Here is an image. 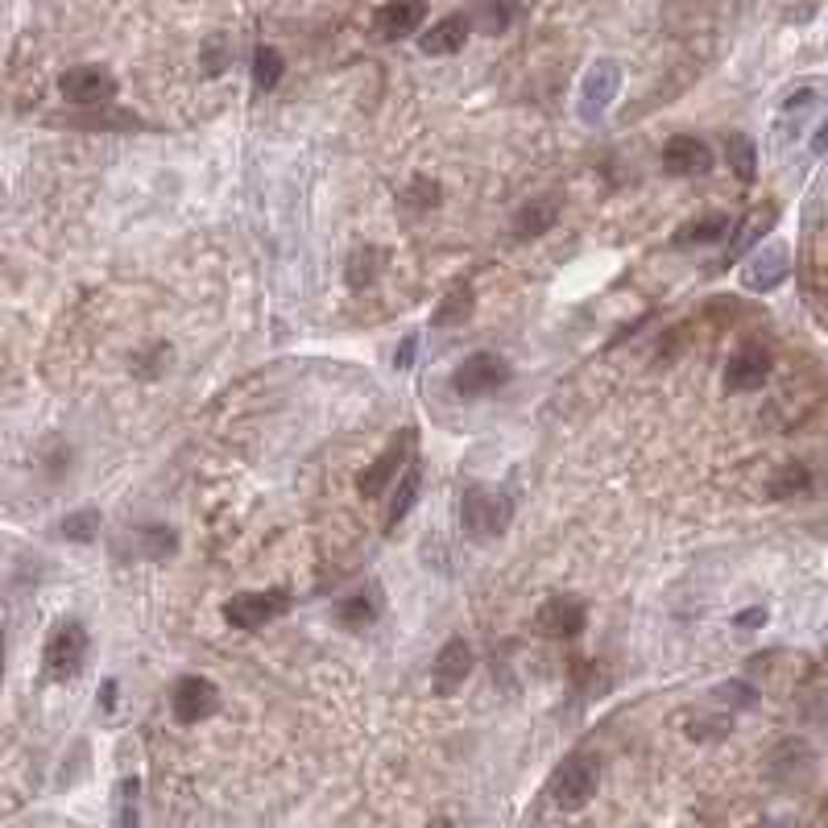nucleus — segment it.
<instances>
[{"instance_id":"nucleus-1","label":"nucleus","mask_w":828,"mask_h":828,"mask_svg":"<svg viewBox=\"0 0 828 828\" xmlns=\"http://www.w3.org/2000/svg\"><path fill=\"white\" fill-rule=\"evenodd\" d=\"M514 518V498L505 489H493V484H469L464 498H460V527L472 543H489L498 539Z\"/></svg>"},{"instance_id":"nucleus-2","label":"nucleus","mask_w":828,"mask_h":828,"mask_svg":"<svg viewBox=\"0 0 828 828\" xmlns=\"http://www.w3.org/2000/svg\"><path fill=\"white\" fill-rule=\"evenodd\" d=\"M596 787H601V763H596L593 754H572V758L551 775V799L560 804L563 812L589 808L596 796Z\"/></svg>"},{"instance_id":"nucleus-3","label":"nucleus","mask_w":828,"mask_h":828,"mask_svg":"<svg viewBox=\"0 0 828 828\" xmlns=\"http://www.w3.org/2000/svg\"><path fill=\"white\" fill-rule=\"evenodd\" d=\"M88 646H92V638H88L83 622L54 625L47 638V651H42V663H47L50 679H59V684H63V679H75V675L83 672V663H88Z\"/></svg>"},{"instance_id":"nucleus-4","label":"nucleus","mask_w":828,"mask_h":828,"mask_svg":"<svg viewBox=\"0 0 828 828\" xmlns=\"http://www.w3.org/2000/svg\"><path fill=\"white\" fill-rule=\"evenodd\" d=\"M617 92H622V63L617 59H596L589 67V75H584V83H580V104H576L580 121L596 125L610 112L613 100H617Z\"/></svg>"},{"instance_id":"nucleus-5","label":"nucleus","mask_w":828,"mask_h":828,"mask_svg":"<svg viewBox=\"0 0 828 828\" xmlns=\"http://www.w3.org/2000/svg\"><path fill=\"white\" fill-rule=\"evenodd\" d=\"M510 381V365L498 352H472L456 365L452 374V390L460 398H484V393H498L501 386Z\"/></svg>"},{"instance_id":"nucleus-6","label":"nucleus","mask_w":828,"mask_h":828,"mask_svg":"<svg viewBox=\"0 0 828 828\" xmlns=\"http://www.w3.org/2000/svg\"><path fill=\"white\" fill-rule=\"evenodd\" d=\"M59 92H63V100L67 104H75V109H100V104H112V95H116V79H112L109 67L83 63V67L63 71Z\"/></svg>"},{"instance_id":"nucleus-7","label":"nucleus","mask_w":828,"mask_h":828,"mask_svg":"<svg viewBox=\"0 0 828 828\" xmlns=\"http://www.w3.org/2000/svg\"><path fill=\"white\" fill-rule=\"evenodd\" d=\"M290 610V593L286 589H266V593H241L224 605V622L236 630H262L266 622L282 617Z\"/></svg>"},{"instance_id":"nucleus-8","label":"nucleus","mask_w":828,"mask_h":828,"mask_svg":"<svg viewBox=\"0 0 828 828\" xmlns=\"http://www.w3.org/2000/svg\"><path fill=\"white\" fill-rule=\"evenodd\" d=\"M171 713L178 725H200L219 713V688L204 675H183L171 692Z\"/></svg>"},{"instance_id":"nucleus-9","label":"nucleus","mask_w":828,"mask_h":828,"mask_svg":"<svg viewBox=\"0 0 828 828\" xmlns=\"http://www.w3.org/2000/svg\"><path fill=\"white\" fill-rule=\"evenodd\" d=\"M787 274H791V253H787V245H763V249L742 266V286H746L750 295H770V290H779L783 282H787Z\"/></svg>"},{"instance_id":"nucleus-10","label":"nucleus","mask_w":828,"mask_h":828,"mask_svg":"<svg viewBox=\"0 0 828 828\" xmlns=\"http://www.w3.org/2000/svg\"><path fill=\"white\" fill-rule=\"evenodd\" d=\"M410 452H415V427H407V431H398L393 436V443L386 448V452L377 456L369 469L360 472L357 477V489H360V498H381L386 493V484H390V477L402 464L410 460Z\"/></svg>"},{"instance_id":"nucleus-11","label":"nucleus","mask_w":828,"mask_h":828,"mask_svg":"<svg viewBox=\"0 0 828 828\" xmlns=\"http://www.w3.org/2000/svg\"><path fill=\"white\" fill-rule=\"evenodd\" d=\"M584 625H589V610L580 601H572V596H551L548 605H539V613H534V630L555 642L580 638Z\"/></svg>"},{"instance_id":"nucleus-12","label":"nucleus","mask_w":828,"mask_h":828,"mask_svg":"<svg viewBox=\"0 0 828 828\" xmlns=\"http://www.w3.org/2000/svg\"><path fill=\"white\" fill-rule=\"evenodd\" d=\"M770 369H775V360H770L766 348H758V345L737 348L734 357H729V365H725V390H734V393L763 390L766 381H770Z\"/></svg>"},{"instance_id":"nucleus-13","label":"nucleus","mask_w":828,"mask_h":828,"mask_svg":"<svg viewBox=\"0 0 828 828\" xmlns=\"http://www.w3.org/2000/svg\"><path fill=\"white\" fill-rule=\"evenodd\" d=\"M469 675H472V646L464 638H452L436 655L431 688H436V696H456V692L469 684Z\"/></svg>"},{"instance_id":"nucleus-14","label":"nucleus","mask_w":828,"mask_h":828,"mask_svg":"<svg viewBox=\"0 0 828 828\" xmlns=\"http://www.w3.org/2000/svg\"><path fill=\"white\" fill-rule=\"evenodd\" d=\"M427 21V0H386L374 13V33L381 42H398Z\"/></svg>"},{"instance_id":"nucleus-15","label":"nucleus","mask_w":828,"mask_h":828,"mask_svg":"<svg viewBox=\"0 0 828 828\" xmlns=\"http://www.w3.org/2000/svg\"><path fill=\"white\" fill-rule=\"evenodd\" d=\"M663 171L675 174V178H692V174H708L713 171V150L704 145L701 137L692 133H679L663 145Z\"/></svg>"},{"instance_id":"nucleus-16","label":"nucleus","mask_w":828,"mask_h":828,"mask_svg":"<svg viewBox=\"0 0 828 828\" xmlns=\"http://www.w3.org/2000/svg\"><path fill=\"white\" fill-rule=\"evenodd\" d=\"M560 212H563L560 191L539 195V200H527V204L518 207V216H514V236H518V241H534V236L551 233V228H555V219H560Z\"/></svg>"},{"instance_id":"nucleus-17","label":"nucleus","mask_w":828,"mask_h":828,"mask_svg":"<svg viewBox=\"0 0 828 828\" xmlns=\"http://www.w3.org/2000/svg\"><path fill=\"white\" fill-rule=\"evenodd\" d=\"M472 33V21L464 13H452L443 17V21H436L427 33H419V50L422 54H431V59H443V54H456V50H464V42H469Z\"/></svg>"},{"instance_id":"nucleus-18","label":"nucleus","mask_w":828,"mask_h":828,"mask_svg":"<svg viewBox=\"0 0 828 828\" xmlns=\"http://www.w3.org/2000/svg\"><path fill=\"white\" fill-rule=\"evenodd\" d=\"M381 605H386V596H381V584H365V589H357L352 596H345L340 605H336V617L348 625V630H365V625L377 622V613H381Z\"/></svg>"},{"instance_id":"nucleus-19","label":"nucleus","mask_w":828,"mask_h":828,"mask_svg":"<svg viewBox=\"0 0 828 828\" xmlns=\"http://www.w3.org/2000/svg\"><path fill=\"white\" fill-rule=\"evenodd\" d=\"M725 233H729V216H725V212H708V216L688 219V224L675 233V245H679V249H684V245H713V241H720Z\"/></svg>"},{"instance_id":"nucleus-20","label":"nucleus","mask_w":828,"mask_h":828,"mask_svg":"<svg viewBox=\"0 0 828 828\" xmlns=\"http://www.w3.org/2000/svg\"><path fill=\"white\" fill-rule=\"evenodd\" d=\"M775 219H779V212H775L770 204L758 207L754 216H746V224H742V228L734 233V241H729V262H737V257L750 249V245H758V241H763V236L775 228Z\"/></svg>"},{"instance_id":"nucleus-21","label":"nucleus","mask_w":828,"mask_h":828,"mask_svg":"<svg viewBox=\"0 0 828 828\" xmlns=\"http://www.w3.org/2000/svg\"><path fill=\"white\" fill-rule=\"evenodd\" d=\"M469 315H472V286L469 282H456L452 290H448V298H439V307L431 311V324L436 328H456Z\"/></svg>"},{"instance_id":"nucleus-22","label":"nucleus","mask_w":828,"mask_h":828,"mask_svg":"<svg viewBox=\"0 0 828 828\" xmlns=\"http://www.w3.org/2000/svg\"><path fill=\"white\" fill-rule=\"evenodd\" d=\"M381 266H386V249H374V245H360V249L352 253V257H348L345 282L352 286V290H365V286H374V282H377Z\"/></svg>"},{"instance_id":"nucleus-23","label":"nucleus","mask_w":828,"mask_h":828,"mask_svg":"<svg viewBox=\"0 0 828 828\" xmlns=\"http://www.w3.org/2000/svg\"><path fill=\"white\" fill-rule=\"evenodd\" d=\"M812 489V472H808V464H799V460H791V464H783L775 477H770V484H766V493L775 501H787V498H804Z\"/></svg>"},{"instance_id":"nucleus-24","label":"nucleus","mask_w":828,"mask_h":828,"mask_svg":"<svg viewBox=\"0 0 828 828\" xmlns=\"http://www.w3.org/2000/svg\"><path fill=\"white\" fill-rule=\"evenodd\" d=\"M419 489H422V469H419V460H410L407 477H402V484H398V493H393V501H390V514H386V527H390V531L410 514V510H415Z\"/></svg>"},{"instance_id":"nucleus-25","label":"nucleus","mask_w":828,"mask_h":828,"mask_svg":"<svg viewBox=\"0 0 828 828\" xmlns=\"http://www.w3.org/2000/svg\"><path fill=\"white\" fill-rule=\"evenodd\" d=\"M725 157H729V171H734L742 183H754V174H758V150H754V141L746 137V133H734V137L725 141Z\"/></svg>"},{"instance_id":"nucleus-26","label":"nucleus","mask_w":828,"mask_h":828,"mask_svg":"<svg viewBox=\"0 0 828 828\" xmlns=\"http://www.w3.org/2000/svg\"><path fill=\"white\" fill-rule=\"evenodd\" d=\"M282 75H286V59H282L274 47H257L253 50V79H257V88L262 92H274L282 83Z\"/></svg>"},{"instance_id":"nucleus-27","label":"nucleus","mask_w":828,"mask_h":828,"mask_svg":"<svg viewBox=\"0 0 828 828\" xmlns=\"http://www.w3.org/2000/svg\"><path fill=\"white\" fill-rule=\"evenodd\" d=\"M137 548L145 560H166V555H174V548H178V534H174L171 527L154 522V527H141Z\"/></svg>"},{"instance_id":"nucleus-28","label":"nucleus","mask_w":828,"mask_h":828,"mask_svg":"<svg viewBox=\"0 0 828 828\" xmlns=\"http://www.w3.org/2000/svg\"><path fill=\"white\" fill-rule=\"evenodd\" d=\"M692 742H720L729 737V713H688Z\"/></svg>"},{"instance_id":"nucleus-29","label":"nucleus","mask_w":828,"mask_h":828,"mask_svg":"<svg viewBox=\"0 0 828 828\" xmlns=\"http://www.w3.org/2000/svg\"><path fill=\"white\" fill-rule=\"evenodd\" d=\"M518 13H522V0H484V33H505L518 21Z\"/></svg>"},{"instance_id":"nucleus-30","label":"nucleus","mask_w":828,"mask_h":828,"mask_svg":"<svg viewBox=\"0 0 828 828\" xmlns=\"http://www.w3.org/2000/svg\"><path fill=\"white\" fill-rule=\"evenodd\" d=\"M59 531H63V539H71V543H92L95 531H100V514H95V510L67 514L63 522H59Z\"/></svg>"},{"instance_id":"nucleus-31","label":"nucleus","mask_w":828,"mask_h":828,"mask_svg":"<svg viewBox=\"0 0 828 828\" xmlns=\"http://www.w3.org/2000/svg\"><path fill=\"white\" fill-rule=\"evenodd\" d=\"M713 696H717L725 708H758V688L746 684V679H729V684H720Z\"/></svg>"},{"instance_id":"nucleus-32","label":"nucleus","mask_w":828,"mask_h":828,"mask_svg":"<svg viewBox=\"0 0 828 828\" xmlns=\"http://www.w3.org/2000/svg\"><path fill=\"white\" fill-rule=\"evenodd\" d=\"M71 125H79V129H133V125H137V116H129V112H116V109H109V104H100V112H92V116H75Z\"/></svg>"},{"instance_id":"nucleus-33","label":"nucleus","mask_w":828,"mask_h":828,"mask_svg":"<svg viewBox=\"0 0 828 828\" xmlns=\"http://www.w3.org/2000/svg\"><path fill=\"white\" fill-rule=\"evenodd\" d=\"M407 195H410V200H407L410 207H436L443 191H439V183H431V178H415Z\"/></svg>"},{"instance_id":"nucleus-34","label":"nucleus","mask_w":828,"mask_h":828,"mask_svg":"<svg viewBox=\"0 0 828 828\" xmlns=\"http://www.w3.org/2000/svg\"><path fill=\"white\" fill-rule=\"evenodd\" d=\"M224 63H228V54H224V38L216 33V38L204 47V71H207V75H219V71H224Z\"/></svg>"},{"instance_id":"nucleus-35","label":"nucleus","mask_w":828,"mask_h":828,"mask_svg":"<svg viewBox=\"0 0 828 828\" xmlns=\"http://www.w3.org/2000/svg\"><path fill=\"white\" fill-rule=\"evenodd\" d=\"M816 100H820L816 88H796V92L783 100V112H804V109H812Z\"/></svg>"},{"instance_id":"nucleus-36","label":"nucleus","mask_w":828,"mask_h":828,"mask_svg":"<svg viewBox=\"0 0 828 828\" xmlns=\"http://www.w3.org/2000/svg\"><path fill=\"white\" fill-rule=\"evenodd\" d=\"M734 625H737V630H758V625H766V610H763V605H754V610H742L734 617Z\"/></svg>"},{"instance_id":"nucleus-37","label":"nucleus","mask_w":828,"mask_h":828,"mask_svg":"<svg viewBox=\"0 0 828 828\" xmlns=\"http://www.w3.org/2000/svg\"><path fill=\"white\" fill-rule=\"evenodd\" d=\"M415 348H419V340H415V336H410V340H402V345H398V352H393V365H398V369H410Z\"/></svg>"},{"instance_id":"nucleus-38","label":"nucleus","mask_w":828,"mask_h":828,"mask_svg":"<svg viewBox=\"0 0 828 828\" xmlns=\"http://www.w3.org/2000/svg\"><path fill=\"white\" fill-rule=\"evenodd\" d=\"M812 154H828V121L812 133Z\"/></svg>"},{"instance_id":"nucleus-39","label":"nucleus","mask_w":828,"mask_h":828,"mask_svg":"<svg viewBox=\"0 0 828 828\" xmlns=\"http://www.w3.org/2000/svg\"><path fill=\"white\" fill-rule=\"evenodd\" d=\"M100 704H104V708H112V704H116V679H109V684L100 688Z\"/></svg>"},{"instance_id":"nucleus-40","label":"nucleus","mask_w":828,"mask_h":828,"mask_svg":"<svg viewBox=\"0 0 828 828\" xmlns=\"http://www.w3.org/2000/svg\"><path fill=\"white\" fill-rule=\"evenodd\" d=\"M0 679H4V638H0Z\"/></svg>"}]
</instances>
